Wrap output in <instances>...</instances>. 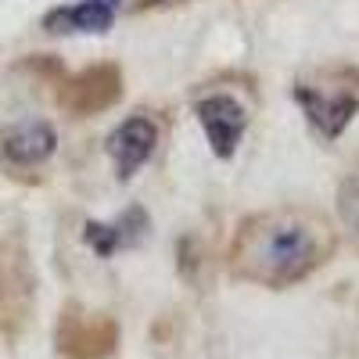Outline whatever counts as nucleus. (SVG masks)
<instances>
[{
	"label": "nucleus",
	"instance_id": "obj_1",
	"mask_svg": "<svg viewBox=\"0 0 359 359\" xmlns=\"http://www.w3.org/2000/svg\"><path fill=\"white\" fill-rule=\"evenodd\" d=\"M323 255H327V237L313 219L294 212H269L241 226L233 266L248 280L287 287L309 277L323 262Z\"/></svg>",
	"mask_w": 359,
	"mask_h": 359
},
{
	"label": "nucleus",
	"instance_id": "obj_2",
	"mask_svg": "<svg viewBox=\"0 0 359 359\" xmlns=\"http://www.w3.org/2000/svg\"><path fill=\"white\" fill-rule=\"evenodd\" d=\"M198 123L212 144V151L219 158H230L237 151V144L245 140V126H248V111L245 104L230 97V94H208L198 101Z\"/></svg>",
	"mask_w": 359,
	"mask_h": 359
},
{
	"label": "nucleus",
	"instance_id": "obj_3",
	"mask_svg": "<svg viewBox=\"0 0 359 359\" xmlns=\"http://www.w3.org/2000/svg\"><path fill=\"white\" fill-rule=\"evenodd\" d=\"M155 144H158V126L151 123V118L133 115V118H126V123H118L108 137V155L115 162L118 180H130L147 158H151Z\"/></svg>",
	"mask_w": 359,
	"mask_h": 359
},
{
	"label": "nucleus",
	"instance_id": "obj_4",
	"mask_svg": "<svg viewBox=\"0 0 359 359\" xmlns=\"http://www.w3.org/2000/svg\"><path fill=\"white\" fill-rule=\"evenodd\" d=\"M54 147L57 133L43 118H22V123H11L0 133V155L11 165H40L54 155Z\"/></svg>",
	"mask_w": 359,
	"mask_h": 359
},
{
	"label": "nucleus",
	"instance_id": "obj_5",
	"mask_svg": "<svg viewBox=\"0 0 359 359\" xmlns=\"http://www.w3.org/2000/svg\"><path fill=\"white\" fill-rule=\"evenodd\" d=\"M298 104H302L306 118L323 133V137H338L359 108L355 94H341V90H323V86H298Z\"/></svg>",
	"mask_w": 359,
	"mask_h": 359
},
{
	"label": "nucleus",
	"instance_id": "obj_6",
	"mask_svg": "<svg viewBox=\"0 0 359 359\" xmlns=\"http://www.w3.org/2000/svg\"><path fill=\"white\" fill-rule=\"evenodd\" d=\"M115 22V8L104 4V0H79V4H62L47 11L43 18V29L47 33H104V29H111Z\"/></svg>",
	"mask_w": 359,
	"mask_h": 359
},
{
	"label": "nucleus",
	"instance_id": "obj_7",
	"mask_svg": "<svg viewBox=\"0 0 359 359\" xmlns=\"http://www.w3.org/2000/svg\"><path fill=\"white\" fill-rule=\"evenodd\" d=\"M341 212H345V219L359 230V176L348 180L345 191H341Z\"/></svg>",
	"mask_w": 359,
	"mask_h": 359
},
{
	"label": "nucleus",
	"instance_id": "obj_8",
	"mask_svg": "<svg viewBox=\"0 0 359 359\" xmlns=\"http://www.w3.org/2000/svg\"><path fill=\"white\" fill-rule=\"evenodd\" d=\"M104 4H111V8H115V0H104Z\"/></svg>",
	"mask_w": 359,
	"mask_h": 359
}]
</instances>
